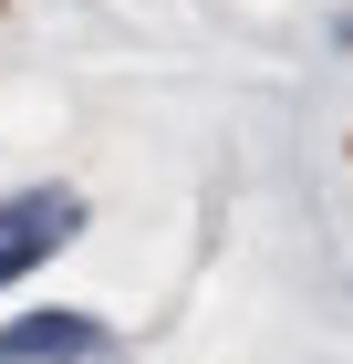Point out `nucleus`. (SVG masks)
Here are the masks:
<instances>
[{
    "mask_svg": "<svg viewBox=\"0 0 353 364\" xmlns=\"http://www.w3.org/2000/svg\"><path fill=\"white\" fill-rule=\"evenodd\" d=\"M73 229H83V198L73 188H11V198H0V291L31 281Z\"/></svg>",
    "mask_w": 353,
    "mask_h": 364,
    "instance_id": "1",
    "label": "nucleus"
},
{
    "mask_svg": "<svg viewBox=\"0 0 353 364\" xmlns=\"http://www.w3.org/2000/svg\"><path fill=\"white\" fill-rule=\"evenodd\" d=\"M114 333L94 312H21V323H0V364H104Z\"/></svg>",
    "mask_w": 353,
    "mask_h": 364,
    "instance_id": "2",
    "label": "nucleus"
},
{
    "mask_svg": "<svg viewBox=\"0 0 353 364\" xmlns=\"http://www.w3.org/2000/svg\"><path fill=\"white\" fill-rule=\"evenodd\" d=\"M343 42H353V21H343Z\"/></svg>",
    "mask_w": 353,
    "mask_h": 364,
    "instance_id": "3",
    "label": "nucleus"
}]
</instances>
